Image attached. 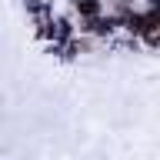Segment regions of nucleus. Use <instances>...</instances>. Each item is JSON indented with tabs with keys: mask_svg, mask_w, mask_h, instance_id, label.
<instances>
[]
</instances>
